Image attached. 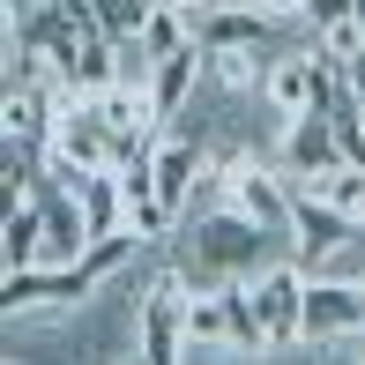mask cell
<instances>
[{
	"label": "cell",
	"instance_id": "obj_10",
	"mask_svg": "<svg viewBox=\"0 0 365 365\" xmlns=\"http://www.w3.org/2000/svg\"><path fill=\"white\" fill-rule=\"evenodd\" d=\"M269 30L276 23L254 8V0H224V8L202 23V45H209V53H224V45H269Z\"/></svg>",
	"mask_w": 365,
	"mask_h": 365
},
{
	"label": "cell",
	"instance_id": "obj_18",
	"mask_svg": "<svg viewBox=\"0 0 365 365\" xmlns=\"http://www.w3.org/2000/svg\"><path fill=\"white\" fill-rule=\"evenodd\" d=\"M105 365H142V358H105Z\"/></svg>",
	"mask_w": 365,
	"mask_h": 365
},
{
	"label": "cell",
	"instance_id": "obj_8",
	"mask_svg": "<svg viewBox=\"0 0 365 365\" xmlns=\"http://www.w3.org/2000/svg\"><path fill=\"white\" fill-rule=\"evenodd\" d=\"M269 60H276V45H224V53H209V82L224 97H261Z\"/></svg>",
	"mask_w": 365,
	"mask_h": 365
},
{
	"label": "cell",
	"instance_id": "obj_16",
	"mask_svg": "<svg viewBox=\"0 0 365 365\" xmlns=\"http://www.w3.org/2000/svg\"><path fill=\"white\" fill-rule=\"evenodd\" d=\"M343 75H351V97H358V112H365V60H351Z\"/></svg>",
	"mask_w": 365,
	"mask_h": 365
},
{
	"label": "cell",
	"instance_id": "obj_1",
	"mask_svg": "<svg viewBox=\"0 0 365 365\" xmlns=\"http://www.w3.org/2000/svg\"><path fill=\"white\" fill-rule=\"evenodd\" d=\"M269 246H276V231H261L254 217H239V209H202V217L179 224V239L164 246V254L187 269L194 291H209V284H246V276H261L269 269Z\"/></svg>",
	"mask_w": 365,
	"mask_h": 365
},
{
	"label": "cell",
	"instance_id": "obj_19",
	"mask_svg": "<svg viewBox=\"0 0 365 365\" xmlns=\"http://www.w3.org/2000/svg\"><path fill=\"white\" fill-rule=\"evenodd\" d=\"M358 351H365V343H358Z\"/></svg>",
	"mask_w": 365,
	"mask_h": 365
},
{
	"label": "cell",
	"instance_id": "obj_3",
	"mask_svg": "<svg viewBox=\"0 0 365 365\" xmlns=\"http://www.w3.org/2000/svg\"><path fill=\"white\" fill-rule=\"evenodd\" d=\"M365 343V276H313L306 284V351Z\"/></svg>",
	"mask_w": 365,
	"mask_h": 365
},
{
	"label": "cell",
	"instance_id": "obj_2",
	"mask_svg": "<svg viewBox=\"0 0 365 365\" xmlns=\"http://www.w3.org/2000/svg\"><path fill=\"white\" fill-rule=\"evenodd\" d=\"M306 284H313L306 261H269L261 276H246L269 351H298V343H306Z\"/></svg>",
	"mask_w": 365,
	"mask_h": 365
},
{
	"label": "cell",
	"instance_id": "obj_13",
	"mask_svg": "<svg viewBox=\"0 0 365 365\" xmlns=\"http://www.w3.org/2000/svg\"><path fill=\"white\" fill-rule=\"evenodd\" d=\"M261 15H269L276 30H298V23H313V0H254Z\"/></svg>",
	"mask_w": 365,
	"mask_h": 365
},
{
	"label": "cell",
	"instance_id": "obj_4",
	"mask_svg": "<svg viewBox=\"0 0 365 365\" xmlns=\"http://www.w3.org/2000/svg\"><path fill=\"white\" fill-rule=\"evenodd\" d=\"M224 209L254 217L261 231H276V239L291 231V179L269 164V149H254L246 164H231V172H224Z\"/></svg>",
	"mask_w": 365,
	"mask_h": 365
},
{
	"label": "cell",
	"instance_id": "obj_14",
	"mask_svg": "<svg viewBox=\"0 0 365 365\" xmlns=\"http://www.w3.org/2000/svg\"><path fill=\"white\" fill-rule=\"evenodd\" d=\"M164 8H179V15H187V23H194V30H202V23H209V15H217V8H224V0H164Z\"/></svg>",
	"mask_w": 365,
	"mask_h": 365
},
{
	"label": "cell",
	"instance_id": "obj_5",
	"mask_svg": "<svg viewBox=\"0 0 365 365\" xmlns=\"http://www.w3.org/2000/svg\"><path fill=\"white\" fill-rule=\"evenodd\" d=\"M269 164L284 179H313L328 164H343V135L328 112H298V120H276V142H269Z\"/></svg>",
	"mask_w": 365,
	"mask_h": 365
},
{
	"label": "cell",
	"instance_id": "obj_17",
	"mask_svg": "<svg viewBox=\"0 0 365 365\" xmlns=\"http://www.w3.org/2000/svg\"><path fill=\"white\" fill-rule=\"evenodd\" d=\"M328 365H365V358H328Z\"/></svg>",
	"mask_w": 365,
	"mask_h": 365
},
{
	"label": "cell",
	"instance_id": "obj_7",
	"mask_svg": "<svg viewBox=\"0 0 365 365\" xmlns=\"http://www.w3.org/2000/svg\"><path fill=\"white\" fill-rule=\"evenodd\" d=\"M291 194H313V202H328L336 217H351L365 224V164H328V172H313V179H291Z\"/></svg>",
	"mask_w": 365,
	"mask_h": 365
},
{
	"label": "cell",
	"instance_id": "obj_11",
	"mask_svg": "<svg viewBox=\"0 0 365 365\" xmlns=\"http://www.w3.org/2000/svg\"><path fill=\"white\" fill-rule=\"evenodd\" d=\"M313 45H321L336 68L365 60V23H358V8H351V15H336V23H313Z\"/></svg>",
	"mask_w": 365,
	"mask_h": 365
},
{
	"label": "cell",
	"instance_id": "obj_9",
	"mask_svg": "<svg viewBox=\"0 0 365 365\" xmlns=\"http://www.w3.org/2000/svg\"><path fill=\"white\" fill-rule=\"evenodd\" d=\"M38 261H45V217H38V202H15L0 217V276L38 269Z\"/></svg>",
	"mask_w": 365,
	"mask_h": 365
},
{
	"label": "cell",
	"instance_id": "obj_12",
	"mask_svg": "<svg viewBox=\"0 0 365 365\" xmlns=\"http://www.w3.org/2000/svg\"><path fill=\"white\" fill-rule=\"evenodd\" d=\"M90 15H97V30L120 45V38H142V23L157 15V0H90Z\"/></svg>",
	"mask_w": 365,
	"mask_h": 365
},
{
	"label": "cell",
	"instance_id": "obj_6",
	"mask_svg": "<svg viewBox=\"0 0 365 365\" xmlns=\"http://www.w3.org/2000/svg\"><path fill=\"white\" fill-rule=\"evenodd\" d=\"M351 239H358V224H351V217H336V209H328V202H313V194H291V231H284L291 261H306V269L321 276L328 261L351 246Z\"/></svg>",
	"mask_w": 365,
	"mask_h": 365
},
{
	"label": "cell",
	"instance_id": "obj_15",
	"mask_svg": "<svg viewBox=\"0 0 365 365\" xmlns=\"http://www.w3.org/2000/svg\"><path fill=\"white\" fill-rule=\"evenodd\" d=\"M351 8H358V0H313V23H336V15H351ZM313 23H306V30H313Z\"/></svg>",
	"mask_w": 365,
	"mask_h": 365
}]
</instances>
